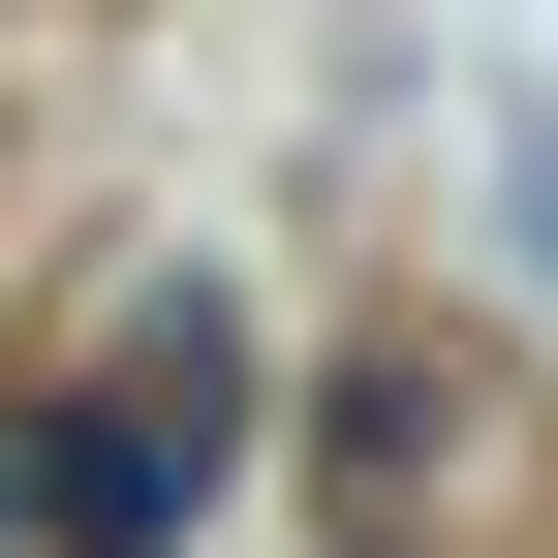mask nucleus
I'll list each match as a JSON object with an SVG mask.
<instances>
[{
  "label": "nucleus",
  "instance_id": "1",
  "mask_svg": "<svg viewBox=\"0 0 558 558\" xmlns=\"http://www.w3.org/2000/svg\"><path fill=\"white\" fill-rule=\"evenodd\" d=\"M218 435H248V341H218V311H156V341H124L94 403H62V465H32V497L94 527V558H156L186 497H218Z\"/></svg>",
  "mask_w": 558,
  "mask_h": 558
}]
</instances>
